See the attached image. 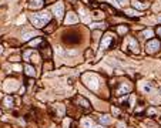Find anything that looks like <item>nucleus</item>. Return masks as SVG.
<instances>
[{"instance_id": "obj_1", "label": "nucleus", "mask_w": 161, "mask_h": 128, "mask_svg": "<svg viewBox=\"0 0 161 128\" xmlns=\"http://www.w3.org/2000/svg\"><path fill=\"white\" fill-rule=\"evenodd\" d=\"M50 20H51V16H50V13H48L47 10L40 12V13H33V14H30V22L37 29H41L43 26H46V23H48Z\"/></svg>"}, {"instance_id": "obj_2", "label": "nucleus", "mask_w": 161, "mask_h": 128, "mask_svg": "<svg viewBox=\"0 0 161 128\" xmlns=\"http://www.w3.org/2000/svg\"><path fill=\"white\" fill-rule=\"evenodd\" d=\"M83 83L93 91H97L98 90V77L96 74H91V73H87L83 76Z\"/></svg>"}, {"instance_id": "obj_3", "label": "nucleus", "mask_w": 161, "mask_h": 128, "mask_svg": "<svg viewBox=\"0 0 161 128\" xmlns=\"http://www.w3.org/2000/svg\"><path fill=\"white\" fill-rule=\"evenodd\" d=\"M116 43V36L113 33H105V36L103 37V40L100 43V50L104 51V50H108V48Z\"/></svg>"}, {"instance_id": "obj_4", "label": "nucleus", "mask_w": 161, "mask_h": 128, "mask_svg": "<svg viewBox=\"0 0 161 128\" xmlns=\"http://www.w3.org/2000/svg\"><path fill=\"white\" fill-rule=\"evenodd\" d=\"M160 48H161V41L155 40V39L147 41V44H145V51H147L148 54H154V53H157Z\"/></svg>"}, {"instance_id": "obj_5", "label": "nucleus", "mask_w": 161, "mask_h": 128, "mask_svg": "<svg viewBox=\"0 0 161 128\" xmlns=\"http://www.w3.org/2000/svg\"><path fill=\"white\" fill-rule=\"evenodd\" d=\"M124 50H127V51H131V53H134V54H138V43L136 39H133V37H129L127 39V44L124 43Z\"/></svg>"}, {"instance_id": "obj_6", "label": "nucleus", "mask_w": 161, "mask_h": 128, "mask_svg": "<svg viewBox=\"0 0 161 128\" xmlns=\"http://www.w3.org/2000/svg\"><path fill=\"white\" fill-rule=\"evenodd\" d=\"M23 58L26 60V61L37 63V61L40 60V56H39V53H37V51H34V50H27V51H24V53H23Z\"/></svg>"}, {"instance_id": "obj_7", "label": "nucleus", "mask_w": 161, "mask_h": 128, "mask_svg": "<svg viewBox=\"0 0 161 128\" xmlns=\"http://www.w3.org/2000/svg\"><path fill=\"white\" fill-rule=\"evenodd\" d=\"M53 12H54V16L57 20H60L61 17L64 16V4L63 1H57L56 4L53 6Z\"/></svg>"}, {"instance_id": "obj_8", "label": "nucleus", "mask_w": 161, "mask_h": 128, "mask_svg": "<svg viewBox=\"0 0 161 128\" xmlns=\"http://www.w3.org/2000/svg\"><path fill=\"white\" fill-rule=\"evenodd\" d=\"M77 22H79V17H77V14L74 12H69L66 14L64 24H74V23H77Z\"/></svg>"}, {"instance_id": "obj_9", "label": "nucleus", "mask_w": 161, "mask_h": 128, "mask_svg": "<svg viewBox=\"0 0 161 128\" xmlns=\"http://www.w3.org/2000/svg\"><path fill=\"white\" fill-rule=\"evenodd\" d=\"M4 88H6V91H16L17 88H19V83L16 80H7L4 83Z\"/></svg>"}, {"instance_id": "obj_10", "label": "nucleus", "mask_w": 161, "mask_h": 128, "mask_svg": "<svg viewBox=\"0 0 161 128\" xmlns=\"http://www.w3.org/2000/svg\"><path fill=\"white\" fill-rule=\"evenodd\" d=\"M131 91V84H129V83H123L120 86V88L116 91L117 93V96H123V94H127V93H130Z\"/></svg>"}, {"instance_id": "obj_11", "label": "nucleus", "mask_w": 161, "mask_h": 128, "mask_svg": "<svg viewBox=\"0 0 161 128\" xmlns=\"http://www.w3.org/2000/svg\"><path fill=\"white\" fill-rule=\"evenodd\" d=\"M131 3H133V6L136 9H141V10L148 7V1L147 0H131Z\"/></svg>"}, {"instance_id": "obj_12", "label": "nucleus", "mask_w": 161, "mask_h": 128, "mask_svg": "<svg viewBox=\"0 0 161 128\" xmlns=\"http://www.w3.org/2000/svg\"><path fill=\"white\" fill-rule=\"evenodd\" d=\"M43 4H44V1L43 0H29V7L34 9V10H37V9H41L43 7Z\"/></svg>"}, {"instance_id": "obj_13", "label": "nucleus", "mask_w": 161, "mask_h": 128, "mask_svg": "<svg viewBox=\"0 0 161 128\" xmlns=\"http://www.w3.org/2000/svg\"><path fill=\"white\" fill-rule=\"evenodd\" d=\"M24 73H26L27 77H36V70H34V67L30 65V64H26L24 65Z\"/></svg>"}, {"instance_id": "obj_14", "label": "nucleus", "mask_w": 161, "mask_h": 128, "mask_svg": "<svg viewBox=\"0 0 161 128\" xmlns=\"http://www.w3.org/2000/svg\"><path fill=\"white\" fill-rule=\"evenodd\" d=\"M74 101L77 103L79 105H81V107H84V108H89L90 107V103L86 100V98H83V97H80V96H77L76 98H74Z\"/></svg>"}, {"instance_id": "obj_15", "label": "nucleus", "mask_w": 161, "mask_h": 128, "mask_svg": "<svg viewBox=\"0 0 161 128\" xmlns=\"http://www.w3.org/2000/svg\"><path fill=\"white\" fill-rule=\"evenodd\" d=\"M41 54H43L44 58H47V60L51 58V50H50V47H48V44H46V46L41 47Z\"/></svg>"}, {"instance_id": "obj_16", "label": "nucleus", "mask_w": 161, "mask_h": 128, "mask_svg": "<svg viewBox=\"0 0 161 128\" xmlns=\"http://www.w3.org/2000/svg\"><path fill=\"white\" fill-rule=\"evenodd\" d=\"M81 127L83 128H94V122L91 118H83L81 120Z\"/></svg>"}, {"instance_id": "obj_17", "label": "nucleus", "mask_w": 161, "mask_h": 128, "mask_svg": "<svg viewBox=\"0 0 161 128\" xmlns=\"http://www.w3.org/2000/svg\"><path fill=\"white\" fill-rule=\"evenodd\" d=\"M98 121H100V122H101V124H105V125H107V124H111V117H110V115H107V114H104V115H100V117H98Z\"/></svg>"}, {"instance_id": "obj_18", "label": "nucleus", "mask_w": 161, "mask_h": 128, "mask_svg": "<svg viewBox=\"0 0 161 128\" xmlns=\"http://www.w3.org/2000/svg\"><path fill=\"white\" fill-rule=\"evenodd\" d=\"M154 36V32L151 30V29H148V30H144V32L140 34V37L141 39H150V37H153Z\"/></svg>"}, {"instance_id": "obj_19", "label": "nucleus", "mask_w": 161, "mask_h": 128, "mask_svg": "<svg viewBox=\"0 0 161 128\" xmlns=\"http://www.w3.org/2000/svg\"><path fill=\"white\" fill-rule=\"evenodd\" d=\"M32 37H36V33H24L23 34V41H29Z\"/></svg>"}, {"instance_id": "obj_20", "label": "nucleus", "mask_w": 161, "mask_h": 128, "mask_svg": "<svg viewBox=\"0 0 161 128\" xmlns=\"http://www.w3.org/2000/svg\"><path fill=\"white\" fill-rule=\"evenodd\" d=\"M12 105H13V98L12 97H4V107L10 108Z\"/></svg>"}, {"instance_id": "obj_21", "label": "nucleus", "mask_w": 161, "mask_h": 128, "mask_svg": "<svg viewBox=\"0 0 161 128\" xmlns=\"http://www.w3.org/2000/svg\"><path fill=\"white\" fill-rule=\"evenodd\" d=\"M105 26H107L105 23H94V24H91L90 27L91 29H105Z\"/></svg>"}, {"instance_id": "obj_22", "label": "nucleus", "mask_w": 161, "mask_h": 128, "mask_svg": "<svg viewBox=\"0 0 161 128\" xmlns=\"http://www.w3.org/2000/svg\"><path fill=\"white\" fill-rule=\"evenodd\" d=\"M141 88H143V91H145V93H150V91H151V84H150V83H144V84L141 86Z\"/></svg>"}, {"instance_id": "obj_23", "label": "nucleus", "mask_w": 161, "mask_h": 128, "mask_svg": "<svg viewBox=\"0 0 161 128\" xmlns=\"http://www.w3.org/2000/svg\"><path fill=\"white\" fill-rule=\"evenodd\" d=\"M93 17H96V19H103V17H104V13H101L100 10H94V12H93Z\"/></svg>"}, {"instance_id": "obj_24", "label": "nucleus", "mask_w": 161, "mask_h": 128, "mask_svg": "<svg viewBox=\"0 0 161 128\" xmlns=\"http://www.w3.org/2000/svg\"><path fill=\"white\" fill-rule=\"evenodd\" d=\"M126 14L130 17H136V16H140L138 12H134V10H126Z\"/></svg>"}, {"instance_id": "obj_25", "label": "nucleus", "mask_w": 161, "mask_h": 128, "mask_svg": "<svg viewBox=\"0 0 161 128\" xmlns=\"http://www.w3.org/2000/svg\"><path fill=\"white\" fill-rule=\"evenodd\" d=\"M127 30H129V29H127L126 26H120V27L117 29V32L120 33V34H124V33H127Z\"/></svg>"}, {"instance_id": "obj_26", "label": "nucleus", "mask_w": 161, "mask_h": 128, "mask_svg": "<svg viewBox=\"0 0 161 128\" xmlns=\"http://www.w3.org/2000/svg\"><path fill=\"white\" fill-rule=\"evenodd\" d=\"M40 43H41V39H40V37H37V39H36V40L30 41V46H39V44H40Z\"/></svg>"}, {"instance_id": "obj_27", "label": "nucleus", "mask_w": 161, "mask_h": 128, "mask_svg": "<svg viewBox=\"0 0 161 128\" xmlns=\"http://www.w3.org/2000/svg\"><path fill=\"white\" fill-rule=\"evenodd\" d=\"M54 29H56V24H54V23H50V24H48V29L46 30V33H51Z\"/></svg>"}, {"instance_id": "obj_28", "label": "nucleus", "mask_w": 161, "mask_h": 128, "mask_svg": "<svg viewBox=\"0 0 161 128\" xmlns=\"http://www.w3.org/2000/svg\"><path fill=\"white\" fill-rule=\"evenodd\" d=\"M51 67H53V64L47 63V64H44V67H43V68H44V71H47V70H51Z\"/></svg>"}, {"instance_id": "obj_29", "label": "nucleus", "mask_w": 161, "mask_h": 128, "mask_svg": "<svg viewBox=\"0 0 161 128\" xmlns=\"http://www.w3.org/2000/svg\"><path fill=\"white\" fill-rule=\"evenodd\" d=\"M86 57L89 58V57H93V51L91 50H87V53H86Z\"/></svg>"}, {"instance_id": "obj_30", "label": "nucleus", "mask_w": 161, "mask_h": 128, "mask_svg": "<svg viewBox=\"0 0 161 128\" xmlns=\"http://www.w3.org/2000/svg\"><path fill=\"white\" fill-rule=\"evenodd\" d=\"M10 61H19V57H17V56L10 57Z\"/></svg>"}, {"instance_id": "obj_31", "label": "nucleus", "mask_w": 161, "mask_h": 128, "mask_svg": "<svg viewBox=\"0 0 161 128\" xmlns=\"http://www.w3.org/2000/svg\"><path fill=\"white\" fill-rule=\"evenodd\" d=\"M127 1H129V0H118V3H120V4H126Z\"/></svg>"}, {"instance_id": "obj_32", "label": "nucleus", "mask_w": 161, "mask_h": 128, "mask_svg": "<svg viewBox=\"0 0 161 128\" xmlns=\"http://www.w3.org/2000/svg\"><path fill=\"white\" fill-rule=\"evenodd\" d=\"M157 34H158V36H160V37H161V26H160V27H158V29H157Z\"/></svg>"}, {"instance_id": "obj_33", "label": "nucleus", "mask_w": 161, "mask_h": 128, "mask_svg": "<svg viewBox=\"0 0 161 128\" xmlns=\"http://www.w3.org/2000/svg\"><path fill=\"white\" fill-rule=\"evenodd\" d=\"M1 53H3V47L0 46V54H1Z\"/></svg>"}, {"instance_id": "obj_34", "label": "nucleus", "mask_w": 161, "mask_h": 128, "mask_svg": "<svg viewBox=\"0 0 161 128\" xmlns=\"http://www.w3.org/2000/svg\"><path fill=\"white\" fill-rule=\"evenodd\" d=\"M158 20H160V23H161V14H160V16H158Z\"/></svg>"}]
</instances>
